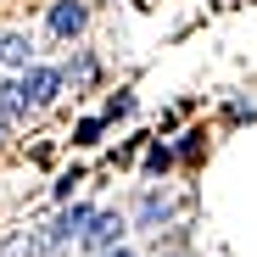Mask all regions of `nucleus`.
I'll list each match as a JSON object with an SVG mask.
<instances>
[{
    "label": "nucleus",
    "mask_w": 257,
    "mask_h": 257,
    "mask_svg": "<svg viewBox=\"0 0 257 257\" xmlns=\"http://www.w3.org/2000/svg\"><path fill=\"white\" fill-rule=\"evenodd\" d=\"M117 235H123V218H117V212H101V218L84 229V246H112Z\"/></svg>",
    "instance_id": "obj_1"
},
{
    "label": "nucleus",
    "mask_w": 257,
    "mask_h": 257,
    "mask_svg": "<svg viewBox=\"0 0 257 257\" xmlns=\"http://www.w3.org/2000/svg\"><path fill=\"white\" fill-rule=\"evenodd\" d=\"M106 257H135V251H123V246H117V251H106Z\"/></svg>",
    "instance_id": "obj_2"
}]
</instances>
